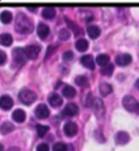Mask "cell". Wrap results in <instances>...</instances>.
<instances>
[{"label":"cell","mask_w":139,"mask_h":151,"mask_svg":"<svg viewBox=\"0 0 139 151\" xmlns=\"http://www.w3.org/2000/svg\"><path fill=\"white\" fill-rule=\"evenodd\" d=\"M34 25L33 21L25 15L24 13H19L15 18V29L18 31V33L20 34H29L33 32Z\"/></svg>","instance_id":"6da1fadb"},{"label":"cell","mask_w":139,"mask_h":151,"mask_svg":"<svg viewBox=\"0 0 139 151\" xmlns=\"http://www.w3.org/2000/svg\"><path fill=\"white\" fill-rule=\"evenodd\" d=\"M123 106L124 108L130 113H136L139 115V103L132 96H125L123 99Z\"/></svg>","instance_id":"7a4b0ae2"},{"label":"cell","mask_w":139,"mask_h":151,"mask_svg":"<svg viewBox=\"0 0 139 151\" xmlns=\"http://www.w3.org/2000/svg\"><path fill=\"white\" fill-rule=\"evenodd\" d=\"M19 100L24 103V104H32L33 102L36 101V95L32 90L29 89H22L20 93H19Z\"/></svg>","instance_id":"3957f363"},{"label":"cell","mask_w":139,"mask_h":151,"mask_svg":"<svg viewBox=\"0 0 139 151\" xmlns=\"http://www.w3.org/2000/svg\"><path fill=\"white\" fill-rule=\"evenodd\" d=\"M13 59L14 61L18 63V65H25L26 61L28 60L27 56H26V53H25V49L20 48V47H16L14 50H13Z\"/></svg>","instance_id":"277c9868"},{"label":"cell","mask_w":139,"mask_h":151,"mask_svg":"<svg viewBox=\"0 0 139 151\" xmlns=\"http://www.w3.org/2000/svg\"><path fill=\"white\" fill-rule=\"evenodd\" d=\"M40 50H41V48L37 45H29V46H27L25 48L26 56H27V59H31V60H34L39 56Z\"/></svg>","instance_id":"5b68a950"},{"label":"cell","mask_w":139,"mask_h":151,"mask_svg":"<svg viewBox=\"0 0 139 151\" xmlns=\"http://www.w3.org/2000/svg\"><path fill=\"white\" fill-rule=\"evenodd\" d=\"M132 61V56L128 53H124V54H119L116 56V63L120 67H124V66H128L130 65Z\"/></svg>","instance_id":"8992f818"},{"label":"cell","mask_w":139,"mask_h":151,"mask_svg":"<svg viewBox=\"0 0 139 151\" xmlns=\"http://www.w3.org/2000/svg\"><path fill=\"white\" fill-rule=\"evenodd\" d=\"M35 116L40 119H46L49 116V108L46 104H40L35 109Z\"/></svg>","instance_id":"52a82bcc"},{"label":"cell","mask_w":139,"mask_h":151,"mask_svg":"<svg viewBox=\"0 0 139 151\" xmlns=\"http://www.w3.org/2000/svg\"><path fill=\"white\" fill-rule=\"evenodd\" d=\"M91 107L94 108V111L96 113L97 117H98V116H100V117H102V116H103L105 108H104V103H103V101H102V100H100V99L94 100V101H92Z\"/></svg>","instance_id":"ba28073f"},{"label":"cell","mask_w":139,"mask_h":151,"mask_svg":"<svg viewBox=\"0 0 139 151\" xmlns=\"http://www.w3.org/2000/svg\"><path fill=\"white\" fill-rule=\"evenodd\" d=\"M77 130H78L77 129V125L74 122H67L64 124V127H63V131H64V134L68 137H74L77 134Z\"/></svg>","instance_id":"9c48e42d"},{"label":"cell","mask_w":139,"mask_h":151,"mask_svg":"<svg viewBox=\"0 0 139 151\" xmlns=\"http://www.w3.org/2000/svg\"><path fill=\"white\" fill-rule=\"evenodd\" d=\"M62 114H63L64 116H68V117L76 116V115L78 114V107H77L75 103H68V104L64 107Z\"/></svg>","instance_id":"30bf717a"},{"label":"cell","mask_w":139,"mask_h":151,"mask_svg":"<svg viewBox=\"0 0 139 151\" xmlns=\"http://www.w3.org/2000/svg\"><path fill=\"white\" fill-rule=\"evenodd\" d=\"M115 141H116L117 144H119V145H124V144H126V143L130 141V136H129V134L125 132V131H119V132L116 134V136H115Z\"/></svg>","instance_id":"8fae6325"},{"label":"cell","mask_w":139,"mask_h":151,"mask_svg":"<svg viewBox=\"0 0 139 151\" xmlns=\"http://www.w3.org/2000/svg\"><path fill=\"white\" fill-rule=\"evenodd\" d=\"M81 63H82V66H84L85 68H89V69H95V61H94V58L91 56V55H89V54H87V55H83L82 58H81Z\"/></svg>","instance_id":"7c38bea8"},{"label":"cell","mask_w":139,"mask_h":151,"mask_svg":"<svg viewBox=\"0 0 139 151\" xmlns=\"http://www.w3.org/2000/svg\"><path fill=\"white\" fill-rule=\"evenodd\" d=\"M48 102H49V104L52 106V107H54V108H57V107H60L62 103H63V100H62V97L59 95V94H50L49 95V97H48Z\"/></svg>","instance_id":"4fadbf2b"},{"label":"cell","mask_w":139,"mask_h":151,"mask_svg":"<svg viewBox=\"0 0 139 151\" xmlns=\"http://www.w3.org/2000/svg\"><path fill=\"white\" fill-rule=\"evenodd\" d=\"M12 107H13V100H12V97H9L7 95L0 97V108L2 110H9Z\"/></svg>","instance_id":"5bb4252c"},{"label":"cell","mask_w":139,"mask_h":151,"mask_svg":"<svg viewBox=\"0 0 139 151\" xmlns=\"http://www.w3.org/2000/svg\"><path fill=\"white\" fill-rule=\"evenodd\" d=\"M49 27L46 25V24H39L37 25V29H36V32H37V35H39V38L41 39H46L48 35H49Z\"/></svg>","instance_id":"9a60e30c"},{"label":"cell","mask_w":139,"mask_h":151,"mask_svg":"<svg viewBox=\"0 0 139 151\" xmlns=\"http://www.w3.org/2000/svg\"><path fill=\"white\" fill-rule=\"evenodd\" d=\"M87 33H88V35L91 39H96L101 35V29H100V27L96 26V25H90V26H88V28H87Z\"/></svg>","instance_id":"2e32d148"},{"label":"cell","mask_w":139,"mask_h":151,"mask_svg":"<svg viewBox=\"0 0 139 151\" xmlns=\"http://www.w3.org/2000/svg\"><path fill=\"white\" fill-rule=\"evenodd\" d=\"M12 117H13V119H14L15 122L22 123V122H25V119H26V113H25L24 110H21V109H16V110L13 111Z\"/></svg>","instance_id":"e0dca14e"},{"label":"cell","mask_w":139,"mask_h":151,"mask_svg":"<svg viewBox=\"0 0 139 151\" xmlns=\"http://www.w3.org/2000/svg\"><path fill=\"white\" fill-rule=\"evenodd\" d=\"M13 42V38L11 34L8 33H4V34H0V45L1 46H5V47H8L11 46Z\"/></svg>","instance_id":"ac0fdd59"},{"label":"cell","mask_w":139,"mask_h":151,"mask_svg":"<svg viewBox=\"0 0 139 151\" xmlns=\"http://www.w3.org/2000/svg\"><path fill=\"white\" fill-rule=\"evenodd\" d=\"M75 47H76V49L78 52H85L88 49V47H89V42L85 39H80V40L76 41Z\"/></svg>","instance_id":"d6986e66"},{"label":"cell","mask_w":139,"mask_h":151,"mask_svg":"<svg viewBox=\"0 0 139 151\" xmlns=\"http://www.w3.org/2000/svg\"><path fill=\"white\" fill-rule=\"evenodd\" d=\"M55 14H56V11L53 7H44L42 9V17L44 19H53L55 17Z\"/></svg>","instance_id":"ffe728a7"},{"label":"cell","mask_w":139,"mask_h":151,"mask_svg":"<svg viewBox=\"0 0 139 151\" xmlns=\"http://www.w3.org/2000/svg\"><path fill=\"white\" fill-rule=\"evenodd\" d=\"M66 22H67V25H68V27L70 28V31H72L74 32V34L75 35H78V34H82V31H81V28H80V26H77L72 20H69L68 18H66Z\"/></svg>","instance_id":"44dd1931"},{"label":"cell","mask_w":139,"mask_h":151,"mask_svg":"<svg viewBox=\"0 0 139 151\" xmlns=\"http://www.w3.org/2000/svg\"><path fill=\"white\" fill-rule=\"evenodd\" d=\"M62 94H63V96L67 97V99H72V97H75V95H76V90H75L74 87L67 86V87L63 88Z\"/></svg>","instance_id":"7402d4cb"},{"label":"cell","mask_w":139,"mask_h":151,"mask_svg":"<svg viewBox=\"0 0 139 151\" xmlns=\"http://www.w3.org/2000/svg\"><path fill=\"white\" fill-rule=\"evenodd\" d=\"M0 20H1V22L2 24H9L12 20H13V15H12V13L11 12H8V11H4L1 14H0Z\"/></svg>","instance_id":"603a6c76"},{"label":"cell","mask_w":139,"mask_h":151,"mask_svg":"<svg viewBox=\"0 0 139 151\" xmlns=\"http://www.w3.org/2000/svg\"><path fill=\"white\" fill-rule=\"evenodd\" d=\"M100 93H101L102 96H107L109 94H111L112 93L111 84H109V83H102L101 87H100Z\"/></svg>","instance_id":"cb8c5ba5"},{"label":"cell","mask_w":139,"mask_h":151,"mask_svg":"<svg viewBox=\"0 0 139 151\" xmlns=\"http://www.w3.org/2000/svg\"><path fill=\"white\" fill-rule=\"evenodd\" d=\"M109 61H110V59H109V55H106V54H100L96 58V63L100 65V66H102V67L106 66L109 63Z\"/></svg>","instance_id":"d4e9b609"},{"label":"cell","mask_w":139,"mask_h":151,"mask_svg":"<svg viewBox=\"0 0 139 151\" xmlns=\"http://www.w3.org/2000/svg\"><path fill=\"white\" fill-rule=\"evenodd\" d=\"M0 130H1V132H2L4 135H6V134H9L11 131H13V130H14V125H13V124H11L9 122H5V123H2V124H1Z\"/></svg>","instance_id":"484cf974"},{"label":"cell","mask_w":139,"mask_h":151,"mask_svg":"<svg viewBox=\"0 0 139 151\" xmlns=\"http://www.w3.org/2000/svg\"><path fill=\"white\" fill-rule=\"evenodd\" d=\"M49 131V127L48 125H43V124H37L36 125V132L40 137H43L47 132Z\"/></svg>","instance_id":"4316f807"},{"label":"cell","mask_w":139,"mask_h":151,"mask_svg":"<svg viewBox=\"0 0 139 151\" xmlns=\"http://www.w3.org/2000/svg\"><path fill=\"white\" fill-rule=\"evenodd\" d=\"M112 73H113V65H111V63H107L106 66L101 68V74L102 75L110 76L112 75Z\"/></svg>","instance_id":"83f0119b"},{"label":"cell","mask_w":139,"mask_h":151,"mask_svg":"<svg viewBox=\"0 0 139 151\" xmlns=\"http://www.w3.org/2000/svg\"><path fill=\"white\" fill-rule=\"evenodd\" d=\"M75 83H76L77 86H80V87L85 88V87H88L89 81H88V78H87L85 76H77V77L75 78Z\"/></svg>","instance_id":"f1b7e54d"},{"label":"cell","mask_w":139,"mask_h":151,"mask_svg":"<svg viewBox=\"0 0 139 151\" xmlns=\"http://www.w3.org/2000/svg\"><path fill=\"white\" fill-rule=\"evenodd\" d=\"M67 150H68L67 144L61 143V142L55 143V144H54V147H53V151H67Z\"/></svg>","instance_id":"f546056e"},{"label":"cell","mask_w":139,"mask_h":151,"mask_svg":"<svg viewBox=\"0 0 139 151\" xmlns=\"http://www.w3.org/2000/svg\"><path fill=\"white\" fill-rule=\"evenodd\" d=\"M70 33L68 29H61L60 33H59V37H60V40H68Z\"/></svg>","instance_id":"4dcf8cb0"},{"label":"cell","mask_w":139,"mask_h":151,"mask_svg":"<svg viewBox=\"0 0 139 151\" xmlns=\"http://www.w3.org/2000/svg\"><path fill=\"white\" fill-rule=\"evenodd\" d=\"M36 151H49V147H48V144H46V143H41V144L37 145Z\"/></svg>","instance_id":"1f68e13d"},{"label":"cell","mask_w":139,"mask_h":151,"mask_svg":"<svg viewBox=\"0 0 139 151\" xmlns=\"http://www.w3.org/2000/svg\"><path fill=\"white\" fill-rule=\"evenodd\" d=\"M72 58H74V54H72V52H70V50H67L66 53H63V59H64L66 61H70V60H72Z\"/></svg>","instance_id":"d6a6232c"},{"label":"cell","mask_w":139,"mask_h":151,"mask_svg":"<svg viewBox=\"0 0 139 151\" xmlns=\"http://www.w3.org/2000/svg\"><path fill=\"white\" fill-rule=\"evenodd\" d=\"M6 59H7L6 53H5V52H2V50H0V66H1V65H4V63L6 62Z\"/></svg>","instance_id":"836d02e7"},{"label":"cell","mask_w":139,"mask_h":151,"mask_svg":"<svg viewBox=\"0 0 139 151\" xmlns=\"http://www.w3.org/2000/svg\"><path fill=\"white\" fill-rule=\"evenodd\" d=\"M54 48H55V46H49V47H48V52H47V55H46L47 58L50 55V53H53V52H54Z\"/></svg>","instance_id":"e575fe53"},{"label":"cell","mask_w":139,"mask_h":151,"mask_svg":"<svg viewBox=\"0 0 139 151\" xmlns=\"http://www.w3.org/2000/svg\"><path fill=\"white\" fill-rule=\"evenodd\" d=\"M27 8H28V9H29V11H35V9H36V8H37V7H36V6H34V7H32V6H28V7H27Z\"/></svg>","instance_id":"d590c367"},{"label":"cell","mask_w":139,"mask_h":151,"mask_svg":"<svg viewBox=\"0 0 139 151\" xmlns=\"http://www.w3.org/2000/svg\"><path fill=\"white\" fill-rule=\"evenodd\" d=\"M135 86H136V88H137V89H138V90H139V78H138V80H137V81H136V83H135Z\"/></svg>","instance_id":"8d00e7d4"},{"label":"cell","mask_w":139,"mask_h":151,"mask_svg":"<svg viewBox=\"0 0 139 151\" xmlns=\"http://www.w3.org/2000/svg\"><path fill=\"white\" fill-rule=\"evenodd\" d=\"M8 151H19L18 148H11V149H8Z\"/></svg>","instance_id":"74e56055"},{"label":"cell","mask_w":139,"mask_h":151,"mask_svg":"<svg viewBox=\"0 0 139 151\" xmlns=\"http://www.w3.org/2000/svg\"><path fill=\"white\" fill-rule=\"evenodd\" d=\"M0 151H4V145L2 144H0Z\"/></svg>","instance_id":"f35d334b"}]
</instances>
